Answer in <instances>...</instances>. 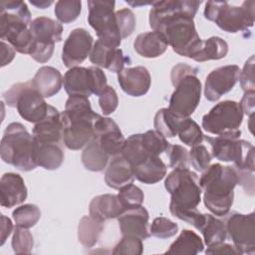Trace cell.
Returning <instances> with one entry per match:
<instances>
[{"label":"cell","mask_w":255,"mask_h":255,"mask_svg":"<svg viewBox=\"0 0 255 255\" xmlns=\"http://www.w3.org/2000/svg\"><path fill=\"white\" fill-rule=\"evenodd\" d=\"M167 167L159 156H149L141 163L132 166L134 178L145 184H154L166 175Z\"/></svg>","instance_id":"30"},{"label":"cell","mask_w":255,"mask_h":255,"mask_svg":"<svg viewBox=\"0 0 255 255\" xmlns=\"http://www.w3.org/2000/svg\"><path fill=\"white\" fill-rule=\"evenodd\" d=\"M115 7V1L89 0L88 22L101 42L109 47L119 48L122 37L117 24Z\"/></svg>","instance_id":"11"},{"label":"cell","mask_w":255,"mask_h":255,"mask_svg":"<svg viewBox=\"0 0 255 255\" xmlns=\"http://www.w3.org/2000/svg\"><path fill=\"white\" fill-rule=\"evenodd\" d=\"M0 203L11 208L23 203L27 198V187L24 179L18 173L6 172L0 179Z\"/></svg>","instance_id":"23"},{"label":"cell","mask_w":255,"mask_h":255,"mask_svg":"<svg viewBox=\"0 0 255 255\" xmlns=\"http://www.w3.org/2000/svg\"><path fill=\"white\" fill-rule=\"evenodd\" d=\"M34 138L20 123L9 124L0 144V154L4 162L21 171H30L37 167L33 159Z\"/></svg>","instance_id":"6"},{"label":"cell","mask_w":255,"mask_h":255,"mask_svg":"<svg viewBox=\"0 0 255 255\" xmlns=\"http://www.w3.org/2000/svg\"><path fill=\"white\" fill-rule=\"evenodd\" d=\"M254 1H244L241 6L230 5L226 1H208L203 14L205 19L214 22L225 32H246L254 24Z\"/></svg>","instance_id":"7"},{"label":"cell","mask_w":255,"mask_h":255,"mask_svg":"<svg viewBox=\"0 0 255 255\" xmlns=\"http://www.w3.org/2000/svg\"><path fill=\"white\" fill-rule=\"evenodd\" d=\"M12 216L17 226L29 229L39 221L41 211L35 204H24L14 209Z\"/></svg>","instance_id":"38"},{"label":"cell","mask_w":255,"mask_h":255,"mask_svg":"<svg viewBox=\"0 0 255 255\" xmlns=\"http://www.w3.org/2000/svg\"><path fill=\"white\" fill-rule=\"evenodd\" d=\"M185 118H180L170 112L167 108L158 110L154 116L153 126L155 130L165 137H174L177 135L179 128Z\"/></svg>","instance_id":"34"},{"label":"cell","mask_w":255,"mask_h":255,"mask_svg":"<svg viewBox=\"0 0 255 255\" xmlns=\"http://www.w3.org/2000/svg\"><path fill=\"white\" fill-rule=\"evenodd\" d=\"M89 58L96 67L106 68L114 73H120L126 64H130V59L124 55L122 49L109 47L99 39L93 45Z\"/></svg>","instance_id":"19"},{"label":"cell","mask_w":255,"mask_h":255,"mask_svg":"<svg viewBox=\"0 0 255 255\" xmlns=\"http://www.w3.org/2000/svg\"><path fill=\"white\" fill-rule=\"evenodd\" d=\"M65 153L61 143H48L34 140L33 159L37 166L48 170H55L62 165Z\"/></svg>","instance_id":"26"},{"label":"cell","mask_w":255,"mask_h":255,"mask_svg":"<svg viewBox=\"0 0 255 255\" xmlns=\"http://www.w3.org/2000/svg\"><path fill=\"white\" fill-rule=\"evenodd\" d=\"M82 2L74 0H60L55 6V15L57 19L64 24L75 21L81 14Z\"/></svg>","instance_id":"39"},{"label":"cell","mask_w":255,"mask_h":255,"mask_svg":"<svg viewBox=\"0 0 255 255\" xmlns=\"http://www.w3.org/2000/svg\"><path fill=\"white\" fill-rule=\"evenodd\" d=\"M69 96L89 98L92 94L100 96L106 89L107 77L99 67H74L69 69L63 79Z\"/></svg>","instance_id":"14"},{"label":"cell","mask_w":255,"mask_h":255,"mask_svg":"<svg viewBox=\"0 0 255 255\" xmlns=\"http://www.w3.org/2000/svg\"><path fill=\"white\" fill-rule=\"evenodd\" d=\"M168 157V166L171 168H187L189 152L188 150L179 144H170L165 150Z\"/></svg>","instance_id":"45"},{"label":"cell","mask_w":255,"mask_h":255,"mask_svg":"<svg viewBox=\"0 0 255 255\" xmlns=\"http://www.w3.org/2000/svg\"><path fill=\"white\" fill-rule=\"evenodd\" d=\"M239 81L241 88L245 91H254L255 82H254V55L245 62L242 71H240Z\"/></svg>","instance_id":"49"},{"label":"cell","mask_w":255,"mask_h":255,"mask_svg":"<svg viewBox=\"0 0 255 255\" xmlns=\"http://www.w3.org/2000/svg\"><path fill=\"white\" fill-rule=\"evenodd\" d=\"M198 182L205 207L216 216L227 215L233 204L234 187L238 184L236 169L220 163L211 164L202 171Z\"/></svg>","instance_id":"2"},{"label":"cell","mask_w":255,"mask_h":255,"mask_svg":"<svg viewBox=\"0 0 255 255\" xmlns=\"http://www.w3.org/2000/svg\"><path fill=\"white\" fill-rule=\"evenodd\" d=\"M99 104L102 113L105 116L113 114L117 110L119 105V98L116 90L111 86H107L106 89L99 96Z\"/></svg>","instance_id":"48"},{"label":"cell","mask_w":255,"mask_h":255,"mask_svg":"<svg viewBox=\"0 0 255 255\" xmlns=\"http://www.w3.org/2000/svg\"><path fill=\"white\" fill-rule=\"evenodd\" d=\"M34 140L48 143H61L63 136V124L61 113L49 105L46 117L35 124L32 131Z\"/></svg>","instance_id":"21"},{"label":"cell","mask_w":255,"mask_h":255,"mask_svg":"<svg viewBox=\"0 0 255 255\" xmlns=\"http://www.w3.org/2000/svg\"><path fill=\"white\" fill-rule=\"evenodd\" d=\"M199 231L202 233L207 247L224 242L227 237L225 223L208 213H205V221Z\"/></svg>","instance_id":"35"},{"label":"cell","mask_w":255,"mask_h":255,"mask_svg":"<svg viewBox=\"0 0 255 255\" xmlns=\"http://www.w3.org/2000/svg\"><path fill=\"white\" fill-rule=\"evenodd\" d=\"M212 155L209 153L207 148L202 144H197L191 147L189 151V160L192 166L197 171L205 170L211 161Z\"/></svg>","instance_id":"47"},{"label":"cell","mask_w":255,"mask_h":255,"mask_svg":"<svg viewBox=\"0 0 255 255\" xmlns=\"http://www.w3.org/2000/svg\"><path fill=\"white\" fill-rule=\"evenodd\" d=\"M121 154L131 164V166H135L151 156L145 150L141 142V133L131 134L125 139Z\"/></svg>","instance_id":"36"},{"label":"cell","mask_w":255,"mask_h":255,"mask_svg":"<svg viewBox=\"0 0 255 255\" xmlns=\"http://www.w3.org/2000/svg\"><path fill=\"white\" fill-rule=\"evenodd\" d=\"M206 254H240L238 250L234 247V245L221 242L219 244H215L207 247L205 250Z\"/></svg>","instance_id":"50"},{"label":"cell","mask_w":255,"mask_h":255,"mask_svg":"<svg viewBox=\"0 0 255 255\" xmlns=\"http://www.w3.org/2000/svg\"><path fill=\"white\" fill-rule=\"evenodd\" d=\"M6 104L16 108L22 119L37 124L42 121L49 109L44 97L34 88L32 81L17 83L3 94Z\"/></svg>","instance_id":"10"},{"label":"cell","mask_w":255,"mask_h":255,"mask_svg":"<svg viewBox=\"0 0 255 255\" xmlns=\"http://www.w3.org/2000/svg\"><path fill=\"white\" fill-rule=\"evenodd\" d=\"M243 110L235 101H223L216 104L202 117V128L216 135L241 134L239 127L243 121Z\"/></svg>","instance_id":"12"},{"label":"cell","mask_w":255,"mask_h":255,"mask_svg":"<svg viewBox=\"0 0 255 255\" xmlns=\"http://www.w3.org/2000/svg\"><path fill=\"white\" fill-rule=\"evenodd\" d=\"M34 88L44 97L51 98L59 93L63 84V77L59 70L50 66H43L31 80Z\"/></svg>","instance_id":"27"},{"label":"cell","mask_w":255,"mask_h":255,"mask_svg":"<svg viewBox=\"0 0 255 255\" xmlns=\"http://www.w3.org/2000/svg\"><path fill=\"white\" fill-rule=\"evenodd\" d=\"M131 6H138V5H147V4H152V2H127Z\"/></svg>","instance_id":"55"},{"label":"cell","mask_w":255,"mask_h":255,"mask_svg":"<svg viewBox=\"0 0 255 255\" xmlns=\"http://www.w3.org/2000/svg\"><path fill=\"white\" fill-rule=\"evenodd\" d=\"M177 135L181 142L191 147L201 144L204 139V134L200 127L190 118H185L183 120Z\"/></svg>","instance_id":"37"},{"label":"cell","mask_w":255,"mask_h":255,"mask_svg":"<svg viewBox=\"0 0 255 255\" xmlns=\"http://www.w3.org/2000/svg\"><path fill=\"white\" fill-rule=\"evenodd\" d=\"M240 71L237 65H227L211 71L204 84L205 98L210 102H216L230 92L239 80Z\"/></svg>","instance_id":"16"},{"label":"cell","mask_w":255,"mask_h":255,"mask_svg":"<svg viewBox=\"0 0 255 255\" xmlns=\"http://www.w3.org/2000/svg\"><path fill=\"white\" fill-rule=\"evenodd\" d=\"M254 96H255V91L245 92L241 102L239 103L243 110V113H245L250 118H252L254 114V103H255Z\"/></svg>","instance_id":"51"},{"label":"cell","mask_w":255,"mask_h":255,"mask_svg":"<svg viewBox=\"0 0 255 255\" xmlns=\"http://www.w3.org/2000/svg\"><path fill=\"white\" fill-rule=\"evenodd\" d=\"M13 230V224L10 218L6 217L5 215H1V232H0V245H3L6 239L9 237Z\"/></svg>","instance_id":"52"},{"label":"cell","mask_w":255,"mask_h":255,"mask_svg":"<svg viewBox=\"0 0 255 255\" xmlns=\"http://www.w3.org/2000/svg\"><path fill=\"white\" fill-rule=\"evenodd\" d=\"M11 244L16 254H29L34 246L33 235L28 228L16 225Z\"/></svg>","instance_id":"42"},{"label":"cell","mask_w":255,"mask_h":255,"mask_svg":"<svg viewBox=\"0 0 255 255\" xmlns=\"http://www.w3.org/2000/svg\"><path fill=\"white\" fill-rule=\"evenodd\" d=\"M141 142L145 150L153 156H158L166 150L169 145V142L157 130H147L144 133H141Z\"/></svg>","instance_id":"40"},{"label":"cell","mask_w":255,"mask_h":255,"mask_svg":"<svg viewBox=\"0 0 255 255\" xmlns=\"http://www.w3.org/2000/svg\"><path fill=\"white\" fill-rule=\"evenodd\" d=\"M29 28L34 39L31 58L38 63L48 62L53 55L55 43L62 40V24L46 16H40L32 20Z\"/></svg>","instance_id":"13"},{"label":"cell","mask_w":255,"mask_h":255,"mask_svg":"<svg viewBox=\"0 0 255 255\" xmlns=\"http://www.w3.org/2000/svg\"><path fill=\"white\" fill-rule=\"evenodd\" d=\"M227 53V42L220 37L212 36L206 40H200L188 58L201 63L209 60H220L226 57Z\"/></svg>","instance_id":"28"},{"label":"cell","mask_w":255,"mask_h":255,"mask_svg":"<svg viewBox=\"0 0 255 255\" xmlns=\"http://www.w3.org/2000/svg\"><path fill=\"white\" fill-rule=\"evenodd\" d=\"M125 211L124 206L116 194L107 193L95 196L89 205L90 215L103 222L118 218Z\"/></svg>","instance_id":"24"},{"label":"cell","mask_w":255,"mask_h":255,"mask_svg":"<svg viewBox=\"0 0 255 255\" xmlns=\"http://www.w3.org/2000/svg\"><path fill=\"white\" fill-rule=\"evenodd\" d=\"M203 241L198 234L189 229H183L179 236L170 244L166 254L195 255L203 251Z\"/></svg>","instance_id":"31"},{"label":"cell","mask_w":255,"mask_h":255,"mask_svg":"<svg viewBox=\"0 0 255 255\" xmlns=\"http://www.w3.org/2000/svg\"><path fill=\"white\" fill-rule=\"evenodd\" d=\"M118 82L122 90L131 97L145 95L151 84L148 70L142 66L126 68L118 73Z\"/></svg>","instance_id":"20"},{"label":"cell","mask_w":255,"mask_h":255,"mask_svg":"<svg viewBox=\"0 0 255 255\" xmlns=\"http://www.w3.org/2000/svg\"><path fill=\"white\" fill-rule=\"evenodd\" d=\"M94 138L110 156L121 154L125 137L118 124L111 118L100 117L94 123Z\"/></svg>","instance_id":"18"},{"label":"cell","mask_w":255,"mask_h":255,"mask_svg":"<svg viewBox=\"0 0 255 255\" xmlns=\"http://www.w3.org/2000/svg\"><path fill=\"white\" fill-rule=\"evenodd\" d=\"M178 231V225L166 217H156L153 219L150 225V235L159 238L165 239L174 236Z\"/></svg>","instance_id":"44"},{"label":"cell","mask_w":255,"mask_h":255,"mask_svg":"<svg viewBox=\"0 0 255 255\" xmlns=\"http://www.w3.org/2000/svg\"><path fill=\"white\" fill-rule=\"evenodd\" d=\"M148 219V211L142 206L128 209L118 217L119 226L123 235L135 236L141 240L147 239L150 236Z\"/></svg>","instance_id":"22"},{"label":"cell","mask_w":255,"mask_h":255,"mask_svg":"<svg viewBox=\"0 0 255 255\" xmlns=\"http://www.w3.org/2000/svg\"><path fill=\"white\" fill-rule=\"evenodd\" d=\"M117 195L125 210L141 206L144 199L142 190L132 183L121 187Z\"/></svg>","instance_id":"41"},{"label":"cell","mask_w":255,"mask_h":255,"mask_svg":"<svg viewBox=\"0 0 255 255\" xmlns=\"http://www.w3.org/2000/svg\"><path fill=\"white\" fill-rule=\"evenodd\" d=\"M30 3L34 6H36L37 8H41V9H45L47 7H49L53 2L52 1H30Z\"/></svg>","instance_id":"54"},{"label":"cell","mask_w":255,"mask_h":255,"mask_svg":"<svg viewBox=\"0 0 255 255\" xmlns=\"http://www.w3.org/2000/svg\"><path fill=\"white\" fill-rule=\"evenodd\" d=\"M167 46L162 36L156 31L141 33L133 42L134 51L143 58H157L166 51Z\"/></svg>","instance_id":"29"},{"label":"cell","mask_w":255,"mask_h":255,"mask_svg":"<svg viewBox=\"0 0 255 255\" xmlns=\"http://www.w3.org/2000/svg\"><path fill=\"white\" fill-rule=\"evenodd\" d=\"M110 155L107 154L98 141L93 138L82 152V162L86 169L91 171H102L107 167Z\"/></svg>","instance_id":"33"},{"label":"cell","mask_w":255,"mask_h":255,"mask_svg":"<svg viewBox=\"0 0 255 255\" xmlns=\"http://www.w3.org/2000/svg\"><path fill=\"white\" fill-rule=\"evenodd\" d=\"M197 72L198 69L186 63H178L171 70L170 80L175 90L167 109L180 118H189L200 102L202 87Z\"/></svg>","instance_id":"5"},{"label":"cell","mask_w":255,"mask_h":255,"mask_svg":"<svg viewBox=\"0 0 255 255\" xmlns=\"http://www.w3.org/2000/svg\"><path fill=\"white\" fill-rule=\"evenodd\" d=\"M104 230V222L93 216H84L78 225V238L84 247L91 248L98 242Z\"/></svg>","instance_id":"32"},{"label":"cell","mask_w":255,"mask_h":255,"mask_svg":"<svg viewBox=\"0 0 255 255\" xmlns=\"http://www.w3.org/2000/svg\"><path fill=\"white\" fill-rule=\"evenodd\" d=\"M133 179L131 164L122 154L113 156L105 172L107 185L114 189H120L127 184L132 183Z\"/></svg>","instance_id":"25"},{"label":"cell","mask_w":255,"mask_h":255,"mask_svg":"<svg viewBox=\"0 0 255 255\" xmlns=\"http://www.w3.org/2000/svg\"><path fill=\"white\" fill-rule=\"evenodd\" d=\"M226 230L240 254L255 253V213H231L226 219Z\"/></svg>","instance_id":"15"},{"label":"cell","mask_w":255,"mask_h":255,"mask_svg":"<svg viewBox=\"0 0 255 255\" xmlns=\"http://www.w3.org/2000/svg\"><path fill=\"white\" fill-rule=\"evenodd\" d=\"M31 13L27 4L19 0L0 2V37L6 40L15 51L28 54L33 47L34 39L30 31Z\"/></svg>","instance_id":"4"},{"label":"cell","mask_w":255,"mask_h":255,"mask_svg":"<svg viewBox=\"0 0 255 255\" xmlns=\"http://www.w3.org/2000/svg\"><path fill=\"white\" fill-rule=\"evenodd\" d=\"M93 41L92 35L86 29H74L63 46L62 61L64 65L71 69L82 64L90 56Z\"/></svg>","instance_id":"17"},{"label":"cell","mask_w":255,"mask_h":255,"mask_svg":"<svg viewBox=\"0 0 255 255\" xmlns=\"http://www.w3.org/2000/svg\"><path fill=\"white\" fill-rule=\"evenodd\" d=\"M201 1H155L149 11V26L158 32L176 54L189 57L200 42L193 21Z\"/></svg>","instance_id":"1"},{"label":"cell","mask_w":255,"mask_h":255,"mask_svg":"<svg viewBox=\"0 0 255 255\" xmlns=\"http://www.w3.org/2000/svg\"><path fill=\"white\" fill-rule=\"evenodd\" d=\"M100 117L93 111L88 98L70 96L61 113L64 144L72 150L86 146L94 138V123Z\"/></svg>","instance_id":"3"},{"label":"cell","mask_w":255,"mask_h":255,"mask_svg":"<svg viewBox=\"0 0 255 255\" xmlns=\"http://www.w3.org/2000/svg\"><path fill=\"white\" fill-rule=\"evenodd\" d=\"M1 46H2V64H1V66L4 67L14 59L15 49L11 45L6 44L4 41H1Z\"/></svg>","instance_id":"53"},{"label":"cell","mask_w":255,"mask_h":255,"mask_svg":"<svg viewBox=\"0 0 255 255\" xmlns=\"http://www.w3.org/2000/svg\"><path fill=\"white\" fill-rule=\"evenodd\" d=\"M142 252L141 239L131 235H123V238L115 246L112 253L115 255H140Z\"/></svg>","instance_id":"43"},{"label":"cell","mask_w":255,"mask_h":255,"mask_svg":"<svg viewBox=\"0 0 255 255\" xmlns=\"http://www.w3.org/2000/svg\"><path fill=\"white\" fill-rule=\"evenodd\" d=\"M241 134H225L217 136L204 135L210 144L212 156L218 160L234 162V167L239 170L254 172V146L251 142L240 139Z\"/></svg>","instance_id":"9"},{"label":"cell","mask_w":255,"mask_h":255,"mask_svg":"<svg viewBox=\"0 0 255 255\" xmlns=\"http://www.w3.org/2000/svg\"><path fill=\"white\" fill-rule=\"evenodd\" d=\"M118 28L122 39L130 36L135 28V16L128 8H124L116 12Z\"/></svg>","instance_id":"46"},{"label":"cell","mask_w":255,"mask_h":255,"mask_svg":"<svg viewBox=\"0 0 255 255\" xmlns=\"http://www.w3.org/2000/svg\"><path fill=\"white\" fill-rule=\"evenodd\" d=\"M164 187L170 194L169 210L194 209L201 201L198 176L187 168H174L165 178Z\"/></svg>","instance_id":"8"}]
</instances>
